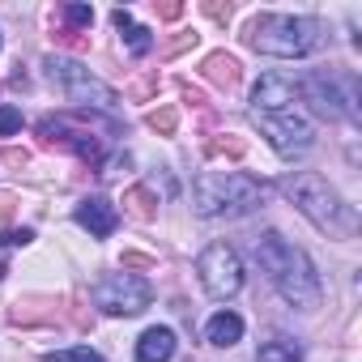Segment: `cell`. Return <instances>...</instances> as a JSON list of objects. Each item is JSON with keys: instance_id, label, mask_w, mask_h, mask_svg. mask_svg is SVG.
Wrapping results in <instances>:
<instances>
[{"instance_id": "13", "label": "cell", "mask_w": 362, "mask_h": 362, "mask_svg": "<svg viewBox=\"0 0 362 362\" xmlns=\"http://www.w3.org/2000/svg\"><path fill=\"white\" fill-rule=\"evenodd\" d=\"M175 349H179V341L170 328H145L136 341V362H170Z\"/></svg>"}, {"instance_id": "16", "label": "cell", "mask_w": 362, "mask_h": 362, "mask_svg": "<svg viewBox=\"0 0 362 362\" xmlns=\"http://www.w3.org/2000/svg\"><path fill=\"white\" fill-rule=\"evenodd\" d=\"M205 337L214 341V345H235V341H243V315H235V311H218L209 324H205Z\"/></svg>"}, {"instance_id": "18", "label": "cell", "mask_w": 362, "mask_h": 362, "mask_svg": "<svg viewBox=\"0 0 362 362\" xmlns=\"http://www.w3.org/2000/svg\"><path fill=\"white\" fill-rule=\"evenodd\" d=\"M256 362H303V345L290 341V337H273V341L260 345Z\"/></svg>"}, {"instance_id": "27", "label": "cell", "mask_w": 362, "mask_h": 362, "mask_svg": "<svg viewBox=\"0 0 362 362\" xmlns=\"http://www.w3.org/2000/svg\"><path fill=\"white\" fill-rule=\"evenodd\" d=\"M18 209V192H0V222H9Z\"/></svg>"}, {"instance_id": "8", "label": "cell", "mask_w": 362, "mask_h": 362, "mask_svg": "<svg viewBox=\"0 0 362 362\" xmlns=\"http://www.w3.org/2000/svg\"><path fill=\"white\" fill-rule=\"evenodd\" d=\"M149 298H153V290L136 273H111L94 286V307L107 315H136L149 307Z\"/></svg>"}, {"instance_id": "14", "label": "cell", "mask_w": 362, "mask_h": 362, "mask_svg": "<svg viewBox=\"0 0 362 362\" xmlns=\"http://www.w3.org/2000/svg\"><path fill=\"white\" fill-rule=\"evenodd\" d=\"M201 73H205L214 86H222V90H235L239 77H243V69H239V60H235L230 52H209L205 64H201Z\"/></svg>"}, {"instance_id": "6", "label": "cell", "mask_w": 362, "mask_h": 362, "mask_svg": "<svg viewBox=\"0 0 362 362\" xmlns=\"http://www.w3.org/2000/svg\"><path fill=\"white\" fill-rule=\"evenodd\" d=\"M298 98H307L320 119H358V81L354 77L311 73V77H303Z\"/></svg>"}, {"instance_id": "23", "label": "cell", "mask_w": 362, "mask_h": 362, "mask_svg": "<svg viewBox=\"0 0 362 362\" xmlns=\"http://www.w3.org/2000/svg\"><path fill=\"white\" fill-rule=\"evenodd\" d=\"M197 43H201V35H197V30H179L175 39H166V43H162V56L170 60V56H179V52H188V47H197Z\"/></svg>"}, {"instance_id": "26", "label": "cell", "mask_w": 362, "mask_h": 362, "mask_svg": "<svg viewBox=\"0 0 362 362\" xmlns=\"http://www.w3.org/2000/svg\"><path fill=\"white\" fill-rule=\"evenodd\" d=\"M158 18H162V22H179V18H184V5H179V0H162V5H158Z\"/></svg>"}, {"instance_id": "10", "label": "cell", "mask_w": 362, "mask_h": 362, "mask_svg": "<svg viewBox=\"0 0 362 362\" xmlns=\"http://www.w3.org/2000/svg\"><path fill=\"white\" fill-rule=\"evenodd\" d=\"M39 141L43 145H60V149H73L81 162H90V166H98L103 162V136H94V132H86V128H77L69 115H60V119H43L39 124Z\"/></svg>"}, {"instance_id": "21", "label": "cell", "mask_w": 362, "mask_h": 362, "mask_svg": "<svg viewBox=\"0 0 362 362\" xmlns=\"http://www.w3.org/2000/svg\"><path fill=\"white\" fill-rule=\"evenodd\" d=\"M60 18H64V22H69V30L77 35V30H90L94 9H90V5H64V9H60Z\"/></svg>"}, {"instance_id": "28", "label": "cell", "mask_w": 362, "mask_h": 362, "mask_svg": "<svg viewBox=\"0 0 362 362\" xmlns=\"http://www.w3.org/2000/svg\"><path fill=\"white\" fill-rule=\"evenodd\" d=\"M205 13H209L214 22H230V13H235V9H230V5H218V0H209V5H205Z\"/></svg>"}, {"instance_id": "33", "label": "cell", "mask_w": 362, "mask_h": 362, "mask_svg": "<svg viewBox=\"0 0 362 362\" xmlns=\"http://www.w3.org/2000/svg\"><path fill=\"white\" fill-rule=\"evenodd\" d=\"M9 273V264H5V252H0V277H5Z\"/></svg>"}, {"instance_id": "19", "label": "cell", "mask_w": 362, "mask_h": 362, "mask_svg": "<svg viewBox=\"0 0 362 362\" xmlns=\"http://www.w3.org/2000/svg\"><path fill=\"white\" fill-rule=\"evenodd\" d=\"M205 153H209V158H243V153H247V141L226 132V136H214V141H205Z\"/></svg>"}, {"instance_id": "29", "label": "cell", "mask_w": 362, "mask_h": 362, "mask_svg": "<svg viewBox=\"0 0 362 362\" xmlns=\"http://www.w3.org/2000/svg\"><path fill=\"white\" fill-rule=\"evenodd\" d=\"M153 260L149 256H141V252H124V269H149Z\"/></svg>"}, {"instance_id": "30", "label": "cell", "mask_w": 362, "mask_h": 362, "mask_svg": "<svg viewBox=\"0 0 362 362\" xmlns=\"http://www.w3.org/2000/svg\"><path fill=\"white\" fill-rule=\"evenodd\" d=\"M5 162H9V166H26L30 153H26V149H5Z\"/></svg>"}, {"instance_id": "25", "label": "cell", "mask_w": 362, "mask_h": 362, "mask_svg": "<svg viewBox=\"0 0 362 362\" xmlns=\"http://www.w3.org/2000/svg\"><path fill=\"white\" fill-rule=\"evenodd\" d=\"M35 239V230H5L0 235V247H26Z\"/></svg>"}, {"instance_id": "32", "label": "cell", "mask_w": 362, "mask_h": 362, "mask_svg": "<svg viewBox=\"0 0 362 362\" xmlns=\"http://www.w3.org/2000/svg\"><path fill=\"white\" fill-rule=\"evenodd\" d=\"M149 90H153V81H149V77H145V81H136V86H132V94H136V98H145V94H149Z\"/></svg>"}, {"instance_id": "17", "label": "cell", "mask_w": 362, "mask_h": 362, "mask_svg": "<svg viewBox=\"0 0 362 362\" xmlns=\"http://www.w3.org/2000/svg\"><path fill=\"white\" fill-rule=\"evenodd\" d=\"M124 209H128V218H136V222H153V218H158V197H153L145 184H136V188L124 192Z\"/></svg>"}, {"instance_id": "3", "label": "cell", "mask_w": 362, "mask_h": 362, "mask_svg": "<svg viewBox=\"0 0 362 362\" xmlns=\"http://www.w3.org/2000/svg\"><path fill=\"white\" fill-rule=\"evenodd\" d=\"M264 197H269V184L243 170H209L192 179V205L201 218H239L260 209Z\"/></svg>"}, {"instance_id": "11", "label": "cell", "mask_w": 362, "mask_h": 362, "mask_svg": "<svg viewBox=\"0 0 362 362\" xmlns=\"http://www.w3.org/2000/svg\"><path fill=\"white\" fill-rule=\"evenodd\" d=\"M298 107V86L290 77H260L252 90V115H277V111H294Z\"/></svg>"}, {"instance_id": "1", "label": "cell", "mask_w": 362, "mask_h": 362, "mask_svg": "<svg viewBox=\"0 0 362 362\" xmlns=\"http://www.w3.org/2000/svg\"><path fill=\"white\" fill-rule=\"evenodd\" d=\"M256 260H260L264 277L273 281V290L290 307H298V311H315L320 307V277H315L311 260L303 256V247L286 243L277 230H264L256 239Z\"/></svg>"}, {"instance_id": "22", "label": "cell", "mask_w": 362, "mask_h": 362, "mask_svg": "<svg viewBox=\"0 0 362 362\" xmlns=\"http://www.w3.org/2000/svg\"><path fill=\"white\" fill-rule=\"evenodd\" d=\"M43 362H103V354L90 349V345H77V349H56V354H47Z\"/></svg>"}, {"instance_id": "12", "label": "cell", "mask_w": 362, "mask_h": 362, "mask_svg": "<svg viewBox=\"0 0 362 362\" xmlns=\"http://www.w3.org/2000/svg\"><path fill=\"white\" fill-rule=\"evenodd\" d=\"M77 226H81V230H90L94 239H107V235H115L119 214H115V205H111L107 197H90V201H81V205H77Z\"/></svg>"}, {"instance_id": "15", "label": "cell", "mask_w": 362, "mask_h": 362, "mask_svg": "<svg viewBox=\"0 0 362 362\" xmlns=\"http://www.w3.org/2000/svg\"><path fill=\"white\" fill-rule=\"evenodd\" d=\"M111 22H115V30L124 35V47H128L132 56H145V52L153 47V35H149L145 26H136L128 9H115V13H111Z\"/></svg>"}, {"instance_id": "2", "label": "cell", "mask_w": 362, "mask_h": 362, "mask_svg": "<svg viewBox=\"0 0 362 362\" xmlns=\"http://www.w3.org/2000/svg\"><path fill=\"white\" fill-rule=\"evenodd\" d=\"M281 188H286V197L294 201V209H298L315 230H324V235H332V239H354V235H358V214L328 188L324 175L298 170V175L286 179Z\"/></svg>"}, {"instance_id": "5", "label": "cell", "mask_w": 362, "mask_h": 362, "mask_svg": "<svg viewBox=\"0 0 362 362\" xmlns=\"http://www.w3.org/2000/svg\"><path fill=\"white\" fill-rule=\"evenodd\" d=\"M47 69V81L64 90L69 103H81V107H98V111H111L115 107V90L107 81H98L81 60H69V56H47L43 60Z\"/></svg>"}, {"instance_id": "7", "label": "cell", "mask_w": 362, "mask_h": 362, "mask_svg": "<svg viewBox=\"0 0 362 362\" xmlns=\"http://www.w3.org/2000/svg\"><path fill=\"white\" fill-rule=\"evenodd\" d=\"M197 273H201L205 294L218 298V303H226V298H235L243 290V264H239L230 243H209L201 252V260H197Z\"/></svg>"}, {"instance_id": "24", "label": "cell", "mask_w": 362, "mask_h": 362, "mask_svg": "<svg viewBox=\"0 0 362 362\" xmlns=\"http://www.w3.org/2000/svg\"><path fill=\"white\" fill-rule=\"evenodd\" d=\"M22 128V111L18 107H0V136H9Z\"/></svg>"}, {"instance_id": "9", "label": "cell", "mask_w": 362, "mask_h": 362, "mask_svg": "<svg viewBox=\"0 0 362 362\" xmlns=\"http://www.w3.org/2000/svg\"><path fill=\"white\" fill-rule=\"evenodd\" d=\"M260 124V132L269 136V145L281 153V158H298L315 145V128L311 119L294 107V111H277V115H252Z\"/></svg>"}, {"instance_id": "4", "label": "cell", "mask_w": 362, "mask_h": 362, "mask_svg": "<svg viewBox=\"0 0 362 362\" xmlns=\"http://www.w3.org/2000/svg\"><path fill=\"white\" fill-rule=\"evenodd\" d=\"M324 26L315 18H294V13H260L252 26H247V43L264 56H277V60H303L320 47V35Z\"/></svg>"}, {"instance_id": "20", "label": "cell", "mask_w": 362, "mask_h": 362, "mask_svg": "<svg viewBox=\"0 0 362 362\" xmlns=\"http://www.w3.org/2000/svg\"><path fill=\"white\" fill-rule=\"evenodd\" d=\"M149 128H153L158 136H175V128H179V111H175V107H158V111H149Z\"/></svg>"}, {"instance_id": "31", "label": "cell", "mask_w": 362, "mask_h": 362, "mask_svg": "<svg viewBox=\"0 0 362 362\" xmlns=\"http://www.w3.org/2000/svg\"><path fill=\"white\" fill-rule=\"evenodd\" d=\"M184 98H188V103H192V107H201V103H205V94H201V90H197V86H184Z\"/></svg>"}]
</instances>
